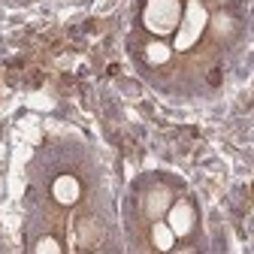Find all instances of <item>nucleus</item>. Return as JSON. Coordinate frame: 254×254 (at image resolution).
Instances as JSON below:
<instances>
[{"label":"nucleus","instance_id":"f257e3e1","mask_svg":"<svg viewBox=\"0 0 254 254\" xmlns=\"http://www.w3.org/2000/svg\"><path fill=\"white\" fill-rule=\"evenodd\" d=\"M164 221L170 224V230H173L182 242H190V239L200 233V206H197V200L182 188V194L173 200V206L167 209Z\"/></svg>","mask_w":254,"mask_h":254},{"label":"nucleus","instance_id":"f03ea898","mask_svg":"<svg viewBox=\"0 0 254 254\" xmlns=\"http://www.w3.org/2000/svg\"><path fill=\"white\" fill-rule=\"evenodd\" d=\"M49 194H52V200H55L58 206L70 209V206H76V203L82 200L85 188H82L79 176H73V173H61V176H55V179H52V185H49Z\"/></svg>","mask_w":254,"mask_h":254},{"label":"nucleus","instance_id":"7ed1b4c3","mask_svg":"<svg viewBox=\"0 0 254 254\" xmlns=\"http://www.w3.org/2000/svg\"><path fill=\"white\" fill-rule=\"evenodd\" d=\"M30 254H64V245H61L58 236L46 233V236L34 239V248H30Z\"/></svg>","mask_w":254,"mask_h":254},{"label":"nucleus","instance_id":"20e7f679","mask_svg":"<svg viewBox=\"0 0 254 254\" xmlns=\"http://www.w3.org/2000/svg\"><path fill=\"white\" fill-rule=\"evenodd\" d=\"M173 254H203V248H200V245H197L194 239H190V242H179Z\"/></svg>","mask_w":254,"mask_h":254},{"label":"nucleus","instance_id":"39448f33","mask_svg":"<svg viewBox=\"0 0 254 254\" xmlns=\"http://www.w3.org/2000/svg\"><path fill=\"white\" fill-rule=\"evenodd\" d=\"M88 254H109V251H88Z\"/></svg>","mask_w":254,"mask_h":254}]
</instances>
